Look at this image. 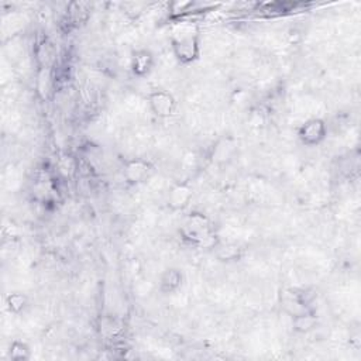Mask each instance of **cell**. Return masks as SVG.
I'll return each mask as SVG.
<instances>
[{
    "label": "cell",
    "mask_w": 361,
    "mask_h": 361,
    "mask_svg": "<svg viewBox=\"0 0 361 361\" xmlns=\"http://www.w3.org/2000/svg\"><path fill=\"white\" fill-rule=\"evenodd\" d=\"M179 235L185 244L198 249H214L219 242L211 219L201 212H192L188 215L184 225L179 229Z\"/></svg>",
    "instance_id": "cell-1"
},
{
    "label": "cell",
    "mask_w": 361,
    "mask_h": 361,
    "mask_svg": "<svg viewBox=\"0 0 361 361\" xmlns=\"http://www.w3.org/2000/svg\"><path fill=\"white\" fill-rule=\"evenodd\" d=\"M169 44L173 58L180 65H192L201 58L202 41L198 30L180 29L173 32Z\"/></svg>",
    "instance_id": "cell-2"
},
{
    "label": "cell",
    "mask_w": 361,
    "mask_h": 361,
    "mask_svg": "<svg viewBox=\"0 0 361 361\" xmlns=\"http://www.w3.org/2000/svg\"><path fill=\"white\" fill-rule=\"evenodd\" d=\"M329 129L322 117H310L299 124L296 137L305 147H317L327 138Z\"/></svg>",
    "instance_id": "cell-3"
},
{
    "label": "cell",
    "mask_w": 361,
    "mask_h": 361,
    "mask_svg": "<svg viewBox=\"0 0 361 361\" xmlns=\"http://www.w3.org/2000/svg\"><path fill=\"white\" fill-rule=\"evenodd\" d=\"M147 103L151 113L158 119H169L175 114L178 103L175 96L165 89H154L147 96Z\"/></svg>",
    "instance_id": "cell-4"
},
{
    "label": "cell",
    "mask_w": 361,
    "mask_h": 361,
    "mask_svg": "<svg viewBox=\"0 0 361 361\" xmlns=\"http://www.w3.org/2000/svg\"><path fill=\"white\" fill-rule=\"evenodd\" d=\"M152 172V164L145 158H129L123 162V178L130 187L144 184Z\"/></svg>",
    "instance_id": "cell-5"
},
{
    "label": "cell",
    "mask_w": 361,
    "mask_h": 361,
    "mask_svg": "<svg viewBox=\"0 0 361 361\" xmlns=\"http://www.w3.org/2000/svg\"><path fill=\"white\" fill-rule=\"evenodd\" d=\"M194 198V187L188 180L173 184L166 194V205L173 212L185 211Z\"/></svg>",
    "instance_id": "cell-6"
},
{
    "label": "cell",
    "mask_w": 361,
    "mask_h": 361,
    "mask_svg": "<svg viewBox=\"0 0 361 361\" xmlns=\"http://www.w3.org/2000/svg\"><path fill=\"white\" fill-rule=\"evenodd\" d=\"M155 67V57L148 48H138L131 53L130 71L136 78L148 77Z\"/></svg>",
    "instance_id": "cell-7"
},
{
    "label": "cell",
    "mask_w": 361,
    "mask_h": 361,
    "mask_svg": "<svg viewBox=\"0 0 361 361\" xmlns=\"http://www.w3.org/2000/svg\"><path fill=\"white\" fill-rule=\"evenodd\" d=\"M184 284V273L176 267L165 268L158 280V289L164 295L175 294Z\"/></svg>",
    "instance_id": "cell-8"
},
{
    "label": "cell",
    "mask_w": 361,
    "mask_h": 361,
    "mask_svg": "<svg viewBox=\"0 0 361 361\" xmlns=\"http://www.w3.org/2000/svg\"><path fill=\"white\" fill-rule=\"evenodd\" d=\"M215 256L218 257L219 261L223 263H235L239 261L243 257L244 249L239 243H232V242H218L214 247Z\"/></svg>",
    "instance_id": "cell-9"
},
{
    "label": "cell",
    "mask_w": 361,
    "mask_h": 361,
    "mask_svg": "<svg viewBox=\"0 0 361 361\" xmlns=\"http://www.w3.org/2000/svg\"><path fill=\"white\" fill-rule=\"evenodd\" d=\"M316 313L310 309L303 313H299L296 316H292V327L298 333H309L316 327Z\"/></svg>",
    "instance_id": "cell-10"
},
{
    "label": "cell",
    "mask_w": 361,
    "mask_h": 361,
    "mask_svg": "<svg viewBox=\"0 0 361 361\" xmlns=\"http://www.w3.org/2000/svg\"><path fill=\"white\" fill-rule=\"evenodd\" d=\"M5 306L8 309L9 313L12 315H20L23 313L27 306H29V298L26 294L23 292H11L9 295H6L5 298Z\"/></svg>",
    "instance_id": "cell-11"
},
{
    "label": "cell",
    "mask_w": 361,
    "mask_h": 361,
    "mask_svg": "<svg viewBox=\"0 0 361 361\" xmlns=\"http://www.w3.org/2000/svg\"><path fill=\"white\" fill-rule=\"evenodd\" d=\"M8 355L12 361H29L32 358V347L25 340L16 339L9 344Z\"/></svg>",
    "instance_id": "cell-12"
},
{
    "label": "cell",
    "mask_w": 361,
    "mask_h": 361,
    "mask_svg": "<svg viewBox=\"0 0 361 361\" xmlns=\"http://www.w3.org/2000/svg\"><path fill=\"white\" fill-rule=\"evenodd\" d=\"M195 2H172L169 4V12L173 18H180L184 15L191 13L195 9Z\"/></svg>",
    "instance_id": "cell-13"
}]
</instances>
